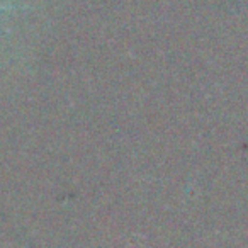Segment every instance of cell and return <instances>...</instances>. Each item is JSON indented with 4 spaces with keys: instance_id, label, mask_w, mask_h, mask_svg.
<instances>
[{
    "instance_id": "cell-1",
    "label": "cell",
    "mask_w": 248,
    "mask_h": 248,
    "mask_svg": "<svg viewBox=\"0 0 248 248\" xmlns=\"http://www.w3.org/2000/svg\"><path fill=\"white\" fill-rule=\"evenodd\" d=\"M0 9H4V7H2V5H0Z\"/></svg>"
}]
</instances>
